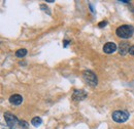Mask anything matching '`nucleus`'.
I'll return each instance as SVG.
<instances>
[{
    "mask_svg": "<svg viewBox=\"0 0 134 129\" xmlns=\"http://www.w3.org/2000/svg\"><path fill=\"white\" fill-rule=\"evenodd\" d=\"M118 37L120 38H123V39H129L133 36L134 34V28L133 26H130V25H123V26H120L116 30Z\"/></svg>",
    "mask_w": 134,
    "mask_h": 129,
    "instance_id": "f257e3e1",
    "label": "nucleus"
},
{
    "mask_svg": "<svg viewBox=\"0 0 134 129\" xmlns=\"http://www.w3.org/2000/svg\"><path fill=\"white\" fill-rule=\"evenodd\" d=\"M83 77H84V80L86 81V83H88L89 85L95 87L97 86L98 84V80H97V76L90 70H87L83 73Z\"/></svg>",
    "mask_w": 134,
    "mask_h": 129,
    "instance_id": "f03ea898",
    "label": "nucleus"
},
{
    "mask_svg": "<svg viewBox=\"0 0 134 129\" xmlns=\"http://www.w3.org/2000/svg\"><path fill=\"white\" fill-rule=\"evenodd\" d=\"M129 118V114L126 111H116L113 113V120L118 123H123L127 121Z\"/></svg>",
    "mask_w": 134,
    "mask_h": 129,
    "instance_id": "7ed1b4c3",
    "label": "nucleus"
},
{
    "mask_svg": "<svg viewBox=\"0 0 134 129\" xmlns=\"http://www.w3.org/2000/svg\"><path fill=\"white\" fill-rule=\"evenodd\" d=\"M4 119H5L6 124H7L8 126H10V127L16 126V125H17V123L19 122L17 117H16L15 115H13V114L8 113V112L4 114Z\"/></svg>",
    "mask_w": 134,
    "mask_h": 129,
    "instance_id": "20e7f679",
    "label": "nucleus"
},
{
    "mask_svg": "<svg viewBox=\"0 0 134 129\" xmlns=\"http://www.w3.org/2000/svg\"><path fill=\"white\" fill-rule=\"evenodd\" d=\"M117 44L114 42H107L103 46V52L106 54H111L117 50Z\"/></svg>",
    "mask_w": 134,
    "mask_h": 129,
    "instance_id": "39448f33",
    "label": "nucleus"
},
{
    "mask_svg": "<svg viewBox=\"0 0 134 129\" xmlns=\"http://www.w3.org/2000/svg\"><path fill=\"white\" fill-rule=\"evenodd\" d=\"M87 96V93L85 90H82V89H76L73 91V94H72V98L74 100H83L85 99Z\"/></svg>",
    "mask_w": 134,
    "mask_h": 129,
    "instance_id": "423d86ee",
    "label": "nucleus"
},
{
    "mask_svg": "<svg viewBox=\"0 0 134 129\" xmlns=\"http://www.w3.org/2000/svg\"><path fill=\"white\" fill-rule=\"evenodd\" d=\"M119 53L121 54V55H125L127 52H129V43H127V42H121L120 44H119Z\"/></svg>",
    "mask_w": 134,
    "mask_h": 129,
    "instance_id": "0eeeda50",
    "label": "nucleus"
},
{
    "mask_svg": "<svg viewBox=\"0 0 134 129\" xmlns=\"http://www.w3.org/2000/svg\"><path fill=\"white\" fill-rule=\"evenodd\" d=\"M9 101L14 106H19V105H21L23 102V97L21 96L20 94H13L12 96L9 97Z\"/></svg>",
    "mask_w": 134,
    "mask_h": 129,
    "instance_id": "6e6552de",
    "label": "nucleus"
},
{
    "mask_svg": "<svg viewBox=\"0 0 134 129\" xmlns=\"http://www.w3.org/2000/svg\"><path fill=\"white\" fill-rule=\"evenodd\" d=\"M41 123H42V120H41L40 117H34L33 119L31 120V124L33 126H39Z\"/></svg>",
    "mask_w": 134,
    "mask_h": 129,
    "instance_id": "1a4fd4ad",
    "label": "nucleus"
},
{
    "mask_svg": "<svg viewBox=\"0 0 134 129\" xmlns=\"http://www.w3.org/2000/svg\"><path fill=\"white\" fill-rule=\"evenodd\" d=\"M26 54H27V49H25V48L19 49L17 52H16V55H17L18 57H20V59L26 56Z\"/></svg>",
    "mask_w": 134,
    "mask_h": 129,
    "instance_id": "9d476101",
    "label": "nucleus"
},
{
    "mask_svg": "<svg viewBox=\"0 0 134 129\" xmlns=\"http://www.w3.org/2000/svg\"><path fill=\"white\" fill-rule=\"evenodd\" d=\"M19 123H20L21 127H23V128H25V129L28 128V123H27V122H25V121H20Z\"/></svg>",
    "mask_w": 134,
    "mask_h": 129,
    "instance_id": "9b49d317",
    "label": "nucleus"
},
{
    "mask_svg": "<svg viewBox=\"0 0 134 129\" xmlns=\"http://www.w3.org/2000/svg\"><path fill=\"white\" fill-rule=\"evenodd\" d=\"M106 25H107V22H106V21H103V22H101V23L98 24V27H99V28H103V27H105Z\"/></svg>",
    "mask_w": 134,
    "mask_h": 129,
    "instance_id": "f8f14e48",
    "label": "nucleus"
},
{
    "mask_svg": "<svg viewBox=\"0 0 134 129\" xmlns=\"http://www.w3.org/2000/svg\"><path fill=\"white\" fill-rule=\"evenodd\" d=\"M129 53H130L131 55H134V45L130 47V49H129Z\"/></svg>",
    "mask_w": 134,
    "mask_h": 129,
    "instance_id": "ddd939ff",
    "label": "nucleus"
},
{
    "mask_svg": "<svg viewBox=\"0 0 134 129\" xmlns=\"http://www.w3.org/2000/svg\"><path fill=\"white\" fill-rule=\"evenodd\" d=\"M68 43H69V41H68V40H65V41H64V46H67Z\"/></svg>",
    "mask_w": 134,
    "mask_h": 129,
    "instance_id": "4468645a",
    "label": "nucleus"
},
{
    "mask_svg": "<svg viewBox=\"0 0 134 129\" xmlns=\"http://www.w3.org/2000/svg\"><path fill=\"white\" fill-rule=\"evenodd\" d=\"M47 2H49V3H53V2H55L54 0H47Z\"/></svg>",
    "mask_w": 134,
    "mask_h": 129,
    "instance_id": "2eb2a0df",
    "label": "nucleus"
}]
</instances>
